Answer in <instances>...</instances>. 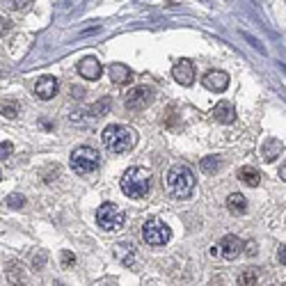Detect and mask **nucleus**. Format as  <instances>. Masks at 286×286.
I'll use <instances>...</instances> for the list:
<instances>
[{"instance_id":"obj_1","label":"nucleus","mask_w":286,"mask_h":286,"mask_svg":"<svg viewBox=\"0 0 286 286\" xmlns=\"http://www.w3.org/2000/svg\"><path fill=\"white\" fill-rule=\"evenodd\" d=\"M121 193L129 199H142L151 190V172L147 167H129L121 174Z\"/></svg>"},{"instance_id":"obj_2","label":"nucleus","mask_w":286,"mask_h":286,"mask_svg":"<svg viewBox=\"0 0 286 286\" xmlns=\"http://www.w3.org/2000/svg\"><path fill=\"white\" fill-rule=\"evenodd\" d=\"M103 147L108 149L110 153H124V151H131L138 142V135H135L133 129L124 124H110L103 129Z\"/></svg>"},{"instance_id":"obj_3","label":"nucleus","mask_w":286,"mask_h":286,"mask_svg":"<svg viewBox=\"0 0 286 286\" xmlns=\"http://www.w3.org/2000/svg\"><path fill=\"white\" fill-rule=\"evenodd\" d=\"M167 190L174 199H188L195 188V174L185 165H174L165 176Z\"/></svg>"},{"instance_id":"obj_4","label":"nucleus","mask_w":286,"mask_h":286,"mask_svg":"<svg viewBox=\"0 0 286 286\" xmlns=\"http://www.w3.org/2000/svg\"><path fill=\"white\" fill-rule=\"evenodd\" d=\"M69 165L76 174H92L101 165V156L92 147H78L69 158Z\"/></svg>"},{"instance_id":"obj_5","label":"nucleus","mask_w":286,"mask_h":286,"mask_svg":"<svg viewBox=\"0 0 286 286\" xmlns=\"http://www.w3.org/2000/svg\"><path fill=\"white\" fill-rule=\"evenodd\" d=\"M97 222H99V227H101V229H106V231H119L121 227H124V222H126V213L121 211L117 204L106 202V204H101V206H99Z\"/></svg>"},{"instance_id":"obj_6","label":"nucleus","mask_w":286,"mask_h":286,"mask_svg":"<svg viewBox=\"0 0 286 286\" xmlns=\"http://www.w3.org/2000/svg\"><path fill=\"white\" fill-rule=\"evenodd\" d=\"M142 238H144V243L151 245V247H163V245L172 238V229L163 220L151 217V220H147L142 225Z\"/></svg>"},{"instance_id":"obj_7","label":"nucleus","mask_w":286,"mask_h":286,"mask_svg":"<svg viewBox=\"0 0 286 286\" xmlns=\"http://www.w3.org/2000/svg\"><path fill=\"white\" fill-rule=\"evenodd\" d=\"M153 99V89L151 87H135L126 94V108L129 110H142L151 103Z\"/></svg>"},{"instance_id":"obj_8","label":"nucleus","mask_w":286,"mask_h":286,"mask_svg":"<svg viewBox=\"0 0 286 286\" xmlns=\"http://www.w3.org/2000/svg\"><path fill=\"white\" fill-rule=\"evenodd\" d=\"M78 74L83 76L85 80H99L103 74V67L97 57H83L78 62Z\"/></svg>"},{"instance_id":"obj_9","label":"nucleus","mask_w":286,"mask_h":286,"mask_svg":"<svg viewBox=\"0 0 286 286\" xmlns=\"http://www.w3.org/2000/svg\"><path fill=\"white\" fill-rule=\"evenodd\" d=\"M35 94H37L42 101H51L57 94V80L53 76H42V78L35 83Z\"/></svg>"},{"instance_id":"obj_10","label":"nucleus","mask_w":286,"mask_h":286,"mask_svg":"<svg viewBox=\"0 0 286 286\" xmlns=\"http://www.w3.org/2000/svg\"><path fill=\"white\" fill-rule=\"evenodd\" d=\"M172 76H174V80H176V83H181L183 87L193 85V80H195V67H193V62H188V60L176 62L174 69H172Z\"/></svg>"},{"instance_id":"obj_11","label":"nucleus","mask_w":286,"mask_h":286,"mask_svg":"<svg viewBox=\"0 0 286 286\" xmlns=\"http://www.w3.org/2000/svg\"><path fill=\"white\" fill-rule=\"evenodd\" d=\"M202 83H204V87L211 89V92H225V89L229 87V76H227L225 71H208Z\"/></svg>"},{"instance_id":"obj_12","label":"nucleus","mask_w":286,"mask_h":286,"mask_svg":"<svg viewBox=\"0 0 286 286\" xmlns=\"http://www.w3.org/2000/svg\"><path fill=\"white\" fill-rule=\"evenodd\" d=\"M220 252H222V257L225 259H236L240 252H243V243H240V238L238 236H225V238L220 240Z\"/></svg>"},{"instance_id":"obj_13","label":"nucleus","mask_w":286,"mask_h":286,"mask_svg":"<svg viewBox=\"0 0 286 286\" xmlns=\"http://www.w3.org/2000/svg\"><path fill=\"white\" fill-rule=\"evenodd\" d=\"M108 74H110V80H112L115 85H129L131 80H133V71H131L126 65H121V62H115V65H110Z\"/></svg>"},{"instance_id":"obj_14","label":"nucleus","mask_w":286,"mask_h":286,"mask_svg":"<svg viewBox=\"0 0 286 286\" xmlns=\"http://www.w3.org/2000/svg\"><path fill=\"white\" fill-rule=\"evenodd\" d=\"M211 115L215 117V121H220V124H231V121L236 119L234 106H231V103H227V101H220V103H217V106L213 108Z\"/></svg>"},{"instance_id":"obj_15","label":"nucleus","mask_w":286,"mask_h":286,"mask_svg":"<svg viewBox=\"0 0 286 286\" xmlns=\"http://www.w3.org/2000/svg\"><path fill=\"white\" fill-rule=\"evenodd\" d=\"M281 151H284V144H281V140H277V138L266 140V142H263V149H261V153H263V161H266V163L277 161Z\"/></svg>"},{"instance_id":"obj_16","label":"nucleus","mask_w":286,"mask_h":286,"mask_svg":"<svg viewBox=\"0 0 286 286\" xmlns=\"http://www.w3.org/2000/svg\"><path fill=\"white\" fill-rule=\"evenodd\" d=\"M227 208H229L231 215H243V213L247 211V199L240 193H231L229 197H227Z\"/></svg>"},{"instance_id":"obj_17","label":"nucleus","mask_w":286,"mask_h":286,"mask_svg":"<svg viewBox=\"0 0 286 286\" xmlns=\"http://www.w3.org/2000/svg\"><path fill=\"white\" fill-rule=\"evenodd\" d=\"M238 179L243 181L245 185H249V188H257L259 181H261V176H259V172L254 170V167H240V170H238Z\"/></svg>"},{"instance_id":"obj_18","label":"nucleus","mask_w":286,"mask_h":286,"mask_svg":"<svg viewBox=\"0 0 286 286\" xmlns=\"http://www.w3.org/2000/svg\"><path fill=\"white\" fill-rule=\"evenodd\" d=\"M217 167H220V158H217V156L202 158V172H206V174H215Z\"/></svg>"},{"instance_id":"obj_19","label":"nucleus","mask_w":286,"mask_h":286,"mask_svg":"<svg viewBox=\"0 0 286 286\" xmlns=\"http://www.w3.org/2000/svg\"><path fill=\"white\" fill-rule=\"evenodd\" d=\"M0 115L7 117V119H14V117L19 115V108H16L14 101H3L0 103Z\"/></svg>"},{"instance_id":"obj_20","label":"nucleus","mask_w":286,"mask_h":286,"mask_svg":"<svg viewBox=\"0 0 286 286\" xmlns=\"http://www.w3.org/2000/svg\"><path fill=\"white\" fill-rule=\"evenodd\" d=\"M257 281H259V275L254 270H245V272H240V275H238V284H243V286L257 284Z\"/></svg>"},{"instance_id":"obj_21","label":"nucleus","mask_w":286,"mask_h":286,"mask_svg":"<svg viewBox=\"0 0 286 286\" xmlns=\"http://www.w3.org/2000/svg\"><path fill=\"white\" fill-rule=\"evenodd\" d=\"M108 108H110V101H108V99H101V101H99L97 106H94L92 110H89V115H92V117H101L103 112L108 110Z\"/></svg>"},{"instance_id":"obj_22","label":"nucleus","mask_w":286,"mask_h":286,"mask_svg":"<svg viewBox=\"0 0 286 286\" xmlns=\"http://www.w3.org/2000/svg\"><path fill=\"white\" fill-rule=\"evenodd\" d=\"M25 204V197L23 195H19V193H12L10 197H7V206L10 208H21Z\"/></svg>"},{"instance_id":"obj_23","label":"nucleus","mask_w":286,"mask_h":286,"mask_svg":"<svg viewBox=\"0 0 286 286\" xmlns=\"http://www.w3.org/2000/svg\"><path fill=\"white\" fill-rule=\"evenodd\" d=\"M12 151H14V144H12V142H3V144H0V161L10 158Z\"/></svg>"},{"instance_id":"obj_24","label":"nucleus","mask_w":286,"mask_h":286,"mask_svg":"<svg viewBox=\"0 0 286 286\" xmlns=\"http://www.w3.org/2000/svg\"><path fill=\"white\" fill-rule=\"evenodd\" d=\"M74 263H76V257L69 252V249H65V252H62V268H71Z\"/></svg>"},{"instance_id":"obj_25","label":"nucleus","mask_w":286,"mask_h":286,"mask_svg":"<svg viewBox=\"0 0 286 286\" xmlns=\"http://www.w3.org/2000/svg\"><path fill=\"white\" fill-rule=\"evenodd\" d=\"M3 3H5L7 10H19V5H21V0H3Z\"/></svg>"},{"instance_id":"obj_26","label":"nucleus","mask_w":286,"mask_h":286,"mask_svg":"<svg viewBox=\"0 0 286 286\" xmlns=\"http://www.w3.org/2000/svg\"><path fill=\"white\" fill-rule=\"evenodd\" d=\"M277 259H279V263L286 266V245H281V247L277 249Z\"/></svg>"},{"instance_id":"obj_27","label":"nucleus","mask_w":286,"mask_h":286,"mask_svg":"<svg viewBox=\"0 0 286 286\" xmlns=\"http://www.w3.org/2000/svg\"><path fill=\"white\" fill-rule=\"evenodd\" d=\"M279 176H281V181H286V163L279 167Z\"/></svg>"},{"instance_id":"obj_28","label":"nucleus","mask_w":286,"mask_h":286,"mask_svg":"<svg viewBox=\"0 0 286 286\" xmlns=\"http://www.w3.org/2000/svg\"><path fill=\"white\" fill-rule=\"evenodd\" d=\"M247 245H249V247H247V254H249V257H252V254L257 252V247H254V245H257V243H247Z\"/></svg>"},{"instance_id":"obj_29","label":"nucleus","mask_w":286,"mask_h":286,"mask_svg":"<svg viewBox=\"0 0 286 286\" xmlns=\"http://www.w3.org/2000/svg\"><path fill=\"white\" fill-rule=\"evenodd\" d=\"M0 179H3V172H0Z\"/></svg>"}]
</instances>
